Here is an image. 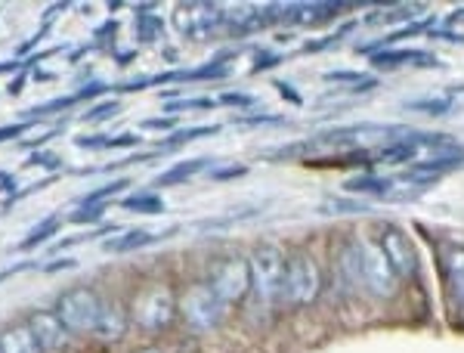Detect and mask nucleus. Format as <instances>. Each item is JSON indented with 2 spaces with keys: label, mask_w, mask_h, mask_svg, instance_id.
<instances>
[{
  "label": "nucleus",
  "mask_w": 464,
  "mask_h": 353,
  "mask_svg": "<svg viewBox=\"0 0 464 353\" xmlns=\"http://www.w3.org/2000/svg\"><path fill=\"white\" fill-rule=\"evenodd\" d=\"M102 307H106V300L96 295L93 289H72L59 298L56 317L63 319V326L69 332H96Z\"/></svg>",
  "instance_id": "obj_1"
},
{
  "label": "nucleus",
  "mask_w": 464,
  "mask_h": 353,
  "mask_svg": "<svg viewBox=\"0 0 464 353\" xmlns=\"http://www.w3.org/2000/svg\"><path fill=\"white\" fill-rule=\"evenodd\" d=\"M322 291V270L310 254H297L288 260L285 285H282V298L291 307H306L319 298Z\"/></svg>",
  "instance_id": "obj_2"
},
{
  "label": "nucleus",
  "mask_w": 464,
  "mask_h": 353,
  "mask_svg": "<svg viewBox=\"0 0 464 353\" xmlns=\"http://www.w3.org/2000/svg\"><path fill=\"white\" fill-rule=\"evenodd\" d=\"M356 254H359V285L372 291L378 298H391L400 285V276L393 273L387 254L381 251L378 242H356Z\"/></svg>",
  "instance_id": "obj_3"
},
{
  "label": "nucleus",
  "mask_w": 464,
  "mask_h": 353,
  "mask_svg": "<svg viewBox=\"0 0 464 353\" xmlns=\"http://www.w3.org/2000/svg\"><path fill=\"white\" fill-rule=\"evenodd\" d=\"M248 264H251L254 289L260 291V298L264 300L282 298V285H285V270H288L285 254L276 245H260L257 251L251 254Z\"/></svg>",
  "instance_id": "obj_4"
},
{
  "label": "nucleus",
  "mask_w": 464,
  "mask_h": 353,
  "mask_svg": "<svg viewBox=\"0 0 464 353\" xmlns=\"http://www.w3.org/2000/svg\"><path fill=\"white\" fill-rule=\"evenodd\" d=\"M208 285H211L214 295L220 298L223 304H236V300H242L254 289L251 264L245 258H236V254L217 260L211 267V279H208Z\"/></svg>",
  "instance_id": "obj_5"
},
{
  "label": "nucleus",
  "mask_w": 464,
  "mask_h": 353,
  "mask_svg": "<svg viewBox=\"0 0 464 353\" xmlns=\"http://www.w3.org/2000/svg\"><path fill=\"white\" fill-rule=\"evenodd\" d=\"M174 317H177V300L164 285H152V289L140 291L137 300H133V319L146 332H161V328H168L174 322Z\"/></svg>",
  "instance_id": "obj_6"
},
{
  "label": "nucleus",
  "mask_w": 464,
  "mask_h": 353,
  "mask_svg": "<svg viewBox=\"0 0 464 353\" xmlns=\"http://www.w3.org/2000/svg\"><path fill=\"white\" fill-rule=\"evenodd\" d=\"M177 307L183 310L186 322H189L192 328H198V332H211V328L220 326L223 317H227V304L214 295L211 285H192Z\"/></svg>",
  "instance_id": "obj_7"
},
{
  "label": "nucleus",
  "mask_w": 464,
  "mask_h": 353,
  "mask_svg": "<svg viewBox=\"0 0 464 353\" xmlns=\"http://www.w3.org/2000/svg\"><path fill=\"white\" fill-rule=\"evenodd\" d=\"M223 22H227V10L217 4H183V6H177V13H174L177 32L186 37H196V41L217 32Z\"/></svg>",
  "instance_id": "obj_8"
},
{
  "label": "nucleus",
  "mask_w": 464,
  "mask_h": 353,
  "mask_svg": "<svg viewBox=\"0 0 464 353\" xmlns=\"http://www.w3.org/2000/svg\"><path fill=\"white\" fill-rule=\"evenodd\" d=\"M378 245H381V251L387 254V260H391L393 273L400 276V279H411V276L418 273V251L400 227H384Z\"/></svg>",
  "instance_id": "obj_9"
},
{
  "label": "nucleus",
  "mask_w": 464,
  "mask_h": 353,
  "mask_svg": "<svg viewBox=\"0 0 464 353\" xmlns=\"http://www.w3.org/2000/svg\"><path fill=\"white\" fill-rule=\"evenodd\" d=\"M28 328L34 332L41 350H59L65 344V338H69V328H65L63 319L50 310H34L32 317H28Z\"/></svg>",
  "instance_id": "obj_10"
},
{
  "label": "nucleus",
  "mask_w": 464,
  "mask_h": 353,
  "mask_svg": "<svg viewBox=\"0 0 464 353\" xmlns=\"http://www.w3.org/2000/svg\"><path fill=\"white\" fill-rule=\"evenodd\" d=\"M338 10V4H297L285 6V19H291L295 25H319V22L332 19Z\"/></svg>",
  "instance_id": "obj_11"
},
{
  "label": "nucleus",
  "mask_w": 464,
  "mask_h": 353,
  "mask_svg": "<svg viewBox=\"0 0 464 353\" xmlns=\"http://www.w3.org/2000/svg\"><path fill=\"white\" fill-rule=\"evenodd\" d=\"M0 348H4V353H44L28 326L4 328V332H0Z\"/></svg>",
  "instance_id": "obj_12"
},
{
  "label": "nucleus",
  "mask_w": 464,
  "mask_h": 353,
  "mask_svg": "<svg viewBox=\"0 0 464 353\" xmlns=\"http://www.w3.org/2000/svg\"><path fill=\"white\" fill-rule=\"evenodd\" d=\"M437 65L433 63L430 54H418V50H384V54H375L372 56V65L375 69H400V65Z\"/></svg>",
  "instance_id": "obj_13"
},
{
  "label": "nucleus",
  "mask_w": 464,
  "mask_h": 353,
  "mask_svg": "<svg viewBox=\"0 0 464 353\" xmlns=\"http://www.w3.org/2000/svg\"><path fill=\"white\" fill-rule=\"evenodd\" d=\"M443 267L449 276V289H452V295L459 298V304H464V245L446 248Z\"/></svg>",
  "instance_id": "obj_14"
},
{
  "label": "nucleus",
  "mask_w": 464,
  "mask_h": 353,
  "mask_svg": "<svg viewBox=\"0 0 464 353\" xmlns=\"http://www.w3.org/2000/svg\"><path fill=\"white\" fill-rule=\"evenodd\" d=\"M177 230H168V232H161V236H174ZM159 232H149V230H130V232H124V236H115V239H109L106 242V251H133V248H143V245H152V242H159Z\"/></svg>",
  "instance_id": "obj_15"
},
{
  "label": "nucleus",
  "mask_w": 464,
  "mask_h": 353,
  "mask_svg": "<svg viewBox=\"0 0 464 353\" xmlns=\"http://www.w3.org/2000/svg\"><path fill=\"white\" fill-rule=\"evenodd\" d=\"M124 332H127V313L118 304H106V307H102L100 326H96L93 335L106 338V341H118Z\"/></svg>",
  "instance_id": "obj_16"
},
{
  "label": "nucleus",
  "mask_w": 464,
  "mask_h": 353,
  "mask_svg": "<svg viewBox=\"0 0 464 353\" xmlns=\"http://www.w3.org/2000/svg\"><path fill=\"white\" fill-rule=\"evenodd\" d=\"M205 168H208V159L179 162V164H174V168H170V171H164V174L155 177V186H177V183H183V180L196 177L198 171H205Z\"/></svg>",
  "instance_id": "obj_17"
},
{
  "label": "nucleus",
  "mask_w": 464,
  "mask_h": 353,
  "mask_svg": "<svg viewBox=\"0 0 464 353\" xmlns=\"http://www.w3.org/2000/svg\"><path fill=\"white\" fill-rule=\"evenodd\" d=\"M121 208H127V211H137V214H161L164 211V201L159 199V195H152V192H140V195H130V199H124Z\"/></svg>",
  "instance_id": "obj_18"
},
{
  "label": "nucleus",
  "mask_w": 464,
  "mask_h": 353,
  "mask_svg": "<svg viewBox=\"0 0 464 353\" xmlns=\"http://www.w3.org/2000/svg\"><path fill=\"white\" fill-rule=\"evenodd\" d=\"M59 223H63V217H59V214H50L47 221H44V223H37V227L32 230V236H25V239H22V248H25V251H28V248H34V245L47 242V239L53 236V232L59 230Z\"/></svg>",
  "instance_id": "obj_19"
},
{
  "label": "nucleus",
  "mask_w": 464,
  "mask_h": 353,
  "mask_svg": "<svg viewBox=\"0 0 464 353\" xmlns=\"http://www.w3.org/2000/svg\"><path fill=\"white\" fill-rule=\"evenodd\" d=\"M347 190L350 192L381 195V199H384L387 190H391V180H384V177H356V180H350V183H347Z\"/></svg>",
  "instance_id": "obj_20"
},
{
  "label": "nucleus",
  "mask_w": 464,
  "mask_h": 353,
  "mask_svg": "<svg viewBox=\"0 0 464 353\" xmlns=\"http://www.w3.org/2000/svg\"><path fill=\"white\" fill-rule=\"evenodd\" d=\"M161 32H164V22L159 16H152V13H143V16H140V22H137V37L143 44L159 41Z\"/></svg>",
  "instance_id": "obj_21"
},
{
  "label": "nucleus",
  "mask_w": 464,
  "mask_h": 353,
  "mask_svg": "<svg viewBox=\"0 0 464 353\" xmlns=\"http://www.w3.org/2000/svg\"><path fill=\"white\" fill-rule=\"evenodd\" d=\"M211 133H220V127H214V124H208V127H189V131H179L177 137H168L161 142V149H174L179 146V142H189V140H198V137H211Z\"/></svg>",
  "instance_id": "obj_22"
},
{
  "label": "nucleus",
  "mask_w": 464,
  "mask_h": 353,
  "mask_svg": "<svg viewBox=\"0 0 464 353\" xmlns=\"http://www.w3.org/2000/svg\"><path fill=\"white\" fill-rule=\"evenodd\" d=\"M127 186H130V180H115V183H106V186H100V190H93L90 195H84V201H87V205H100L102 199H109V195L127 190Z\"/></svg>",
  "instance_id": "obj_23"
},
{
  "label": "nucleus",
  "mask_w": 464,
  "mask_h": 353,
  "mask_svg": "<svg viewBox=\"0 0 464 353\" xmlns=\"http://www.w3.org/2000/svg\"><path fill=\"white\" fill-rule=\"evenodd\" d=\"M118 112H121V103H100V106L84 112V122H109V118H115Z\"/></svg>",
  "instance_id": "obj_24"
},
{
  "label": "nucleus",
  "mask_w": 464,
  "mask_h": 353,
  "mask_svg": "<svg viewBox=\"0 0 464 353\" xmlns=\"http://www.w3.org/2000/svg\"><path fill=\"white\" fill-rule=\"evenodd\" d=\"M102 214H106V205H87V201H84V208H81V211L69 214V221L72 223H96Z\"/></svg>",
  "instance_id": "obj_25"
},
{
  "label": "nucleus",
  "mask_w": 464,
  "mask_h": 353,
  "mask_svg": "<svg viewBox=\"0 0 464 353\" xmlns=\"http://www.w3.org/2000/svg\"><path fill=\"white\" fill-rule=\"evenodd\" d=\"M325 81H359V84H365V87H375L378 84L375 78H365L362 72H328Z\"/></svg>",
  "instance_id": "obj_26"
},
{
  "label": "nucleus",
  "mask_w": 464,
  "mask_h": 353,
  "mask_svg": "<svg viewBox=\"0 0 464 353\" xmlns=\"http://www.w3.org/2000/svg\"><path fill=\"white\" fill-rule=\"evenodd\" d=\"M59 168V155L53 152H34L32 159H28V168Z\"/></svg>",
  "instance_id": "obj_27"
},
{
  "label": "nucleus",
  "mask_w": 464,
  "mask_h": 353,
  "mask_svg": "<svg viewBox=\"0 0 464 353\" xmlns=\"http://www.w3.org/2000/svg\"><path fill=\"white\" fill-rule=\"evenodd\" d=\"M220 103H227V106H245V109H251L254 106V96H248V93H223Z\"/></svg>",
  "instance_id": "obj_28"
},
{
  "label": "nucleus",
  "mask_w": 464,
  "mask_h": 353,
  "mask_svg": "<svg viewBox=\"0 0 464 353\" xmlns=\"http://www.w3.org/2000/svg\"><path fill=\"white\" fill-rule=\"evenodd\" d=\"M411 109H421V112H449V109H452V103H449V100H421V103H415Z\"/></svg>",
  "instance_id": "obj_29"
},
{
  "label": "nucleus",
  "mask_w": 464,
  "mask_h": 353,
  "mask_svg": "<svg viewBox=\"0 0 464 353\" xmlns=\"http://www.w3.org/2000/svg\"><path fill=\"white\" fill-rule=\"evenodd\" d=\"M211 100H186V103H170V112H186V109H211Z\"/></svg>",
  "instance_id": "obj_30"
},
{
  "label": "nucleus",
  "mask_w": 464,
  "mask_h": 353,
  "mask_svg": "<svg viewBox=\"0 0 464 353\" xmlns=\"http://www.w3.org/2000/svg\"><path fill=\"white\" fill-rule=\"evenodd\" d=\"M143 127L146 131H168V127H174V118H149Z\"/></svg>",
  "instance_id": "obj_31"
},
{
  "label": "nucleus",
  "mask_w": 464,
  "mask_h": 353,
  "mask_svg": "<svg viewBox=\"0 0 464 353\" xmlns=\"http://www.w3.org/2000/svg\"><path fill=\"white\" fill-rule=\"evenodd\" d=\"M242 174H245L242 164H232V168H220V171H214V180H229V177H242Z\"/></svg>",
  "instance_id": "obj_32"
},
{
  "label": "nucleus",
  "mask_w": 464,
  "mask_h": 353,
  "mask_svg": "<svg viewBox=\"0 0 464 353\" xmlns=\"http://www.w3.org/2000/svg\"><path fill=\"white\" fill-rule=\"evenodd\" d=\"M22 131H25V124H6V127H0V142H4V140H13V137H19Z\"/></svg>",
  "instance_id": "obj_33"
},
{
  "label": "nucleus",
  "mask_w": 464,
  "mask_h": 353,
  "mask_svg": "<svg viewBox=\"0 0 464 353\" xmlns=\"http://www.w3.org/2000/svg\"><path fill=\"white\" fill-rule=\"evenodd\" d=\"M137 142H140L137 133H124V137H111L109 146H137Z\"/></svg>",
  "instance_id": "obj_34"
},
{
  "label": "nucleus",
  "mask_w": 464,
  "mask_h": 353,
  "mask_svg": "<svg viewBox=\"0 0 464 353\" xmlns=\"http://www.w3.org/2000/svg\"><path fill=\"white\" fill-rule=\"evenodd\" d=\"M276 63H279V56H276V54H264V56H260V63L254 65V72H260V69H269V65H276Z\"/></svg>",
  "instance_id": "obj_35"
},
{
  "label": "nucleus",
  "mask_w": 464,
  "mask_h": 353,
  "mask_svg": "<svg viewBox=\"0 0 464 353\" xmlns=\"http://www.w3.org/2000/svg\"><path fill=\"white\" fill-rule=\"evenodd\" d=\"M32 264H19V267H10V270H4V273H0V282L6 279V276H13V273H19V270H28Z\"/></svg>",
  "instance_id": "obj_36"
},
{
  "label": "nucleus",
  "mask_w": 464,
  "mask_h": 353,
  "mask_svg": "<svg viewBox=\"0 0 464 353\" xmlns=\"http://www.w3.org/2000/svg\"><path fill=\"white\" fill-rule=\"evenodd\" d=\"M22 87H25V78H22V74H19V78H16V81H13V84H10V93H19Z\"/></svg>",
  "instance_id": "obj_37"
},
{
  "label": "nucleus",
  "mask_w": 464,
  "mask_h": 353,
  "mask_svg": "<svg viewBox=\"0 0 464 353\" xmlns=\"http://www.w3.org/2000/svg\"><path fill=\"white\" fill-rule=\"evenodd\" d=\"M137 353H159V350H137Z\"/></svg>",
  "instance_id": "obj_38"
},
{
  "label": "nucleus",
  "mask_w": 464,
  "mask_h": 353,
  "mask_svg": "<svg viewBox=\"0 0 464 353\" xmlns=\"http://www.w3.org/2000/svg\"><path fill=\"white\" fill-rule=\"evenodd\" d=\"M0 353H4V348H0Z\"/></svg>",
  "instance_id": "obj_39"
}]
</instances>
